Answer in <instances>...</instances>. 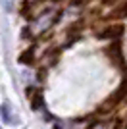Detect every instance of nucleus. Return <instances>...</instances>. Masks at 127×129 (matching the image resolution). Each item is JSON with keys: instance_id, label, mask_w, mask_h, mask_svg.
Returning a JSON list of instances; mask_svg holds the SVG:
<instances>
[{"instance_id": "1", "label": "nucleus", "mask_w": 127, "mask_h": 129, "mask_svg": "<svg viewBox=\"0 0 127 129\" xmlns=\"http://www.w3.org/2000/svg\"><path fill=\"white\" fill-rule=\"evenodd\" d=\"M127 94V79H125V83H123L121 87H119V89H117L116 92H114V96L110 98V104H116V102H119V100H121L123 96H125Z\"/></svg>"}, {"instance_id": "2", "label": "nucleus", "mask_w": 127, "mask_h": 129, "mask_svg": "<svg viewBox=\"0 0 127 129\" xmlns=\"http://www.w3.org/2000/svg\"><path fill=\"white\" fill-rule=\"evenodd\" d=\"M123 33V25H116V27H110V29H106L102 33L100 37H117V35H121Z\"/></svg>"}, {"instance_id": "3", "label": "nucleus", "mask_w": 127, "mask_h": 129, "mask_svg": "<svg viewBox=\"0 0 127 129\" xmlns=\"http://www.w3.org/2000/svg\"><path fill=\"white\" fill-rule=\"evenodd\" d=\"M125 16H127V2L121 8H117L116 12H112V17H125Z\"/></svg>"}, {"instance_id": "4", "label": "nucleus", "mask_w": 127, "mask_h": 129, "mask_svg": "<svg viewBox=\"0 0 127 129\" xmlns=\"http://www.w3.org/2000/svg\"><path fill=\"white\" fill-rule=\"evenodd\" d=\"M0 114H2V118H4L6 121H12V116H10V108L6 106V104H4L2 108H0Z\"/></svg>"}, {"instance_id": "5", "label": "nucleus", "mask_w": 127, "mask_h": 129, "mask_svg": "<svg viewBox=\"0 0 127 129\" xmlns=\"http://www.w3.org/2000/svg\"><path fill=\"white\" fill-rule=\"evenodd\" d=\"M0 129H2V127H0Z\"/></svg>"}]
</instances>
